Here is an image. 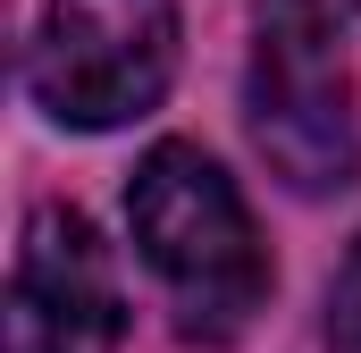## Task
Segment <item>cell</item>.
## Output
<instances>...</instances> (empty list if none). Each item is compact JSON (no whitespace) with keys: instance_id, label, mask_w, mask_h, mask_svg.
I'll return each instance as SVG.
<instances>
[{"instance_id":"3957f363","label":"cell","mask_w":361,"mask_h":353,"mask_svg":"<svg viewBox=\"0 0 361 353\" xmlns=\"http://www.w3.org/2000/svg\"><path fill=\"white\" fill-rule=\"evenodd\" d=\"M252 143L294 193H345L361 176V109L336 42L261 34L252 51Z\"/></svg>"},{"instance_id":"7a4b0ae2","label":"cell","mask_w":361,"mask_h":353,"mask_svg":"<svg viewBox=\"0 0 361 353\" xmlns=\"http://www.w3.org/2000/svg\"><path fill=\"white\" fill-rule=\"evenodd\" d=\"M34 101L59 126H126L177 76V8L169 0H51L34 34Z\"/></svg>"},{"instance_id":"6da1fadb","label":"cell","mask_w":361,"mask_h":353,"mask_svg":"<svg viewBox=\"0 0 361 353\" xmlns=\"http://www.w3.org/2000/svg\"><path fill=\"white\" fill-rule=\"evenodd\" d=\"M126 219H135V244H143L152 277L177 294L193 337H235L261 311V294H269L261 227H252L235 176L202 143H152L126 185Z\"/></svg>"},{"instance_id":"5b68a950","label":"cell","mask_w":361,"mask_h":353,"mask_svg":"<svg viewBox=\"0 0 361 353\" xmlns=\"http://www.w3.org/2000/svg\"><path fill=\"white\" fill-rule=\"evenodd\" d=\"M361 17V0H261V34H294V42H336Z\"/></svg>"},{"instance_id":"8992f818","label":"cell","mask_w":361,"mask_h":353,"mask_svg":"<svg viewBox=\"0 0 361 353\" xmlns=\"http://www.w3.org/2000/svg\"><path fill=\"white\" fill-rule=\"evenodd\" d=\"M328 337H336V353H361V244L345 253V269H336V294H328Z\"/></svg>"},{"instance_id":"277c9868","label":"cell","mask_w":361,"mask_h":353,"mask_svg":"<svg viewBox=\"0 0 361 353\" xmlns=\"http://www.w3.org/2000/svg\"><path fill=\"white\" fill-rule=\"evenodd\" d=\"M126 303L109 253L76 210H34L8 277V353H118Z\"/></svg>"}]
</instances>
